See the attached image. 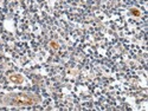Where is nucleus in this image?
<instances>
[{
    "mask_svg": "<svg viewBox=\"0 0 148 111\" xmlns=\"http://www.w3.org/2000/svg\"><path fill=\"white\" fill-rule=\"evenodd\" d=\"M32 102H33L32 98L27 95H24V93H20L13 98V103H16L18 105H26V104H31Z\"/></svg>",
    "mask_w": 148,
    "mask_h": 111,
    "instance_id": "f257e3e1",
    "label": "nucleus"
}]
</instances>
